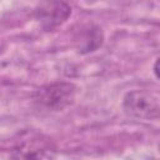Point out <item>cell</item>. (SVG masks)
<instances>
[{"instance_id": "6da1fadb", "label": "cell", "mask_w": 160, "mask_h": 160, "mask_svg": "<svg viewBox=\"0 0 160 160\" xmlns=\"http://www.w3.org/2000/svg\"><path fill=\"white\" fill-rule=\"evenodd\" d=\"M122 109L131 118L155 120L160 115V96L149 89L131 90L122 99Z\"/></svg>"}, {"instance_id": "7a4b0ae2", "label": "cell", "mask_w": 160, "mask_h": 160, "mask_svg": "<svg viewBox=\"0 0 160 160\" xmlns=\"http://www.w3.org/2000/svg\"><path fill=\"white\" fill-rule=\"evenodd\" d=\"M76 96V88L71 82H52L44 85L32 94L34 102L49 111H60L70 106Z\"/></svg>"}, {"instance_id": "3957f363", "label": "cell", "mask_w": 160, "mask_h": 160, "mask_svg": "<svg viewBox=\"0 0 160 160\" xmlns=\"http://www.w3.org/2000/svg\"><path fill=\"white\" fill-rule=\"evenodd\" d=\"M71 15V6L62 0H46L36 10V19L45 30L62 25Z\"/></svg>"}]
</instances>
